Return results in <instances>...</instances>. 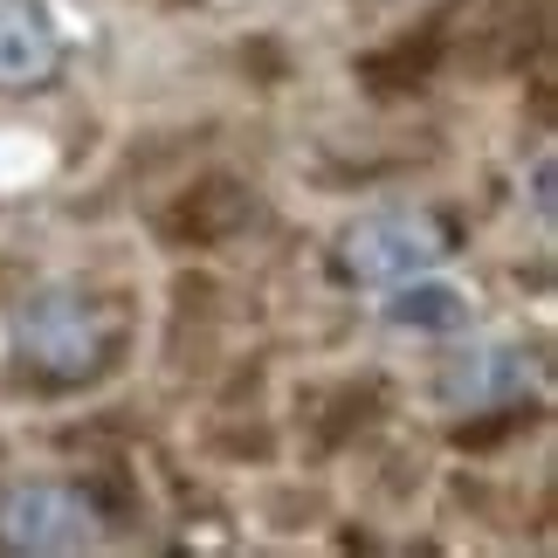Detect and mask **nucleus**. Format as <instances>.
<instances>
[{
  "instance_id": "1",
  "label": "nucleus",
  "mask_w": 558,
  "mask_h": 558,
  "mask_svg": "<svg viewBox=\"0 0 558 558\" xmlns=\"http://www.w3.org/2000/svg\"><path fill=\"white\" fill-rule=\"evenodd\" d=\"M14 345L35 373L49 379H83L104 359V317L83 290H35L14 317Z\"/></svg>"
},
{
  "instance_id": "2",
  "label": "nucleus",
  "mask_w": 558,
  "mask_h": 558,
  "mask_svg": "<svg viewBox=\"0 0 558 558\" xmlns=\"http://www.w3.org/2000/svg\"><path fill=\"white\" fill-rule=\"evenodd\" d=\"M448 255V234L435 214L421 207H386V214H366V221L345 228V242H338V269L352 276V283H407V276L435 269Z\"/></svg>"
},
{
  "instance_id": "3",
  "label": "nucleus",
  "mask_w": 558,
  "mask_h": 558,
  "mask_svg": "<svg viewBox=\"0 0 558 558\" xmlns=\"http://www.w3.org/2000/svg\"><path fill=\"white\" fill-rule=\"evenodd\" d=\"M97 538V510L70 483H28L0 504V545L8 551H83Z\"/></svg>"
},
{
  "instance_id": "4",
  "label": "nucleus",
  "mask_w": 558,
  "mask_h": 558,
  "mask_svg": "<svg viewBox=\"0 0 558 558\" xmlns=\"http://www.w3.org/2000/svg\"><path fill=\"white\" fill-rule=\"evenodd\" d=\"M56 62H62V41L41 14V0H0V83L35 90V83L56 76Z\"/></svg>"
},
{
  "instance_id": "5",
  "label": "nucleus",
  "mask_w": 558,
  "mask_h": 558,
  "mask_svg": "<svg viewBox=\"0 0 558 558\" xmlns=\"http://www.w3.org/2000/svg\"><path fill=\"white\" fill-rule=\"evenodd\" d=\"M510 393H524V359L504 352V345H483V352H456L441 373V400L448 407H497Z\"/></svg>"
},
{
  "instance_id": "6",
  "label": "nucleus",
  "mask_w": 558,
  "mask_h": 558,
  "mask_svg": "<svg viewBox=\"0 0 558 558\" xmlns=\"http://www.w3.org/2000/svg\"><path fill=\"white\" fill-rule=\"evenodd\" d=\"M386 317L393 325H414V331H462L469 325V296L456 283H407L393 290V304H386Z\"/></svg>"
},
{
  "instance_id": "7",
  "label": "nucleus",
  "mask_w": 558,
  "mask_h": 558,
  "mask_svg": "<svg viewBox=\"0 0 558 558\" xmlns=\"http://www.w3.org/2000/svg\"><path fill=\"white\" fill-rule=\"evenodd\" d=\"M531 201H538V214L551 221V159H538V193H531Z\"/></svg>"
}]
</instances>
